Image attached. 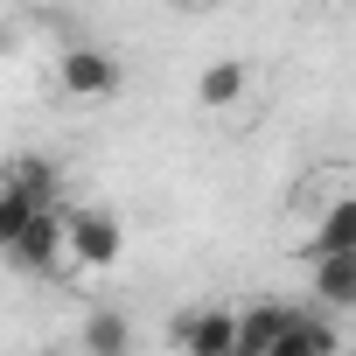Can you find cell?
Listing matches in <instances>:
<instances>
[{"label": "cell", "instance_id": "cell-13", "mask_svg": "<svg viewBox=\"0 0 356 356\" xmlns=\"http://www.w3.org/2000/svg\"><path fill=\"white\" fill-rule=\"evenodd\" d=\"M175 8H203V0H175Z\"/></svg>", "mask_w": 356, "mask_h": 356}, {"label": "cell", "instance_id": "cell-6", "mask_svg": "<svg viewBox=\"0 0 356 356\" xmlns=\"http://www.w3.org/2000/svg\"><path fill=\"white\" fill-rule=\"evenodd\" d=\"M293 307H300V300H252V307L238 314V349H245V356H266V349L286 335Z\"/></svg>", "mask_w": 356, "mask_h": 356}, {"label": "cell", "instance_id": "cell-10", "mask_svg": "<svg viewBox=\"0 0 356 356\" xmlns=\"http://www.w3.org/2000/svg\"><path fill=\"white\" fill-rule=\"evenodd\" d=\"M342 252H356V196L328 203V217L314 231V259H342Z\"/></svg>", "mask_w": 356, "mask_h": 356}, {"label": "cell", "instance_id": "cell-5", "mask_svg": "<svg viewBox=\"0 0 356 356\" xmlns=\"http://www.w3.org/2000/svg\"><path fill=\"white\" fill-rule=\"evenodd\" d=\"M266 356H342V328H335V314H314V307H293L286 335H280V342H273Z\"/></svg>", "mask_w": 356, "mask_h": 356}, {"label": "cell", "instance_id": "cell-11", "mask_svg": "<svg viewBox=\"0 0 356 356\" xmlns=\"http://www.w3.org/2000/svg\"><path fill=\"white\" fill-rule=\"evenodd\" d=\"M84 356H133V321L112 314V307H98L84 321Z\"/></svg>", "mask_w": 356, "mask_h": 356}, {"label": "cell", "instance_id": "cell-2", "mask_svg": "<svg viewBox=\"0 0 356 356\" xmlns=\"http://www.w3.org/2000/svg\"><path fill=\"white\" fill-rule=\"evenodd\" d=\"M56 84H63L70 98H112V91H119V56H105V49L77 42V49H63Z\"/></svg>", "mask_w": 356, "mask_h": 356}, {"label": "cell", "instance_id": "cell-8", "mask_svg": "<svg viewBox=\"0 0 356 356\" xmlns=\"http://www.w3.org/2000/svg\"><path fill=\"white\" fill-rule=\"evenodd\" d=\"M314 300H321V314H349L356 307V252L314 259Z\"/></svg>", "mask_w": 356, "mask_h": 356}, {"label": "cell", "instance_id": "cell-1", "mask_svg": "<svg viewBox=\"0 0 356 356\" xmlns=\"http://www.w3.org/2000/svg\"><path fill=\"white\" fill-rule=\"evenodd\" d=\"M63 217V259H77L84 273H105V266H119V252H126V231H119V217L112 210H91V203H77V210H56Z\"/></svg>", "mask_w": 356, "mask_h": 356}, {"label": "cell", "instance_id": "cell-7", "mask_svg": "<svg viewBox=\"0 0 356 356\" xmlns=\"http://www.w3.org/2000/svg\"><path fill=\"white\" fill-rule=\"evenodd\" d=\"M245 91H252V70H245L238 56H217V63L196 77V105H203V112H231V105H245Z\"/></svg>", "mask_w": 356, "mask_h": 356}, {"label": "cell", "instance_id": "cell-9", "mask_svg": "<svg viewBox=\"0 0 356 356\" xmlns=\"http://www.w3.org/2000/svg\"><path fill=\"white\" fill-rule=\"evenodd\" d=\"M0 189H15V196H29V203L56 210V168H49L42 154H22V161H8V175H0Z\"/></svg>", "mask_w": 356, "mask_h": 356}, {"label": "cell", "instance_id": "cell-3", "mask_svg": "<svg viewBox=\"0 0 356 356\" xmlns=\"http://www.w3.org/2000/svg\"><path fill=\"white\" fill-rule=\"evenodd\" d=\"M8 259H15L22 273H42V280H49V273H63V266H70V259H63V217H56V210H35V217H29V231L8 245Z\"/></svg>", "mask_w": 356, "mask_h": 356}, {"label": "cell", "instance_id": "cell-12", "mask_svg": "<svg viewBox=\"0 0 356 356\" xmlns=\"http://www.w3.org/2000/svg\"><path fill=\"white\" fill-rule=\"evenodd\" d=\"M35 210H42V203H29V196H15V189H0V252H8V245L29 231Z\"/></svg>", "mask_w": 356, "mask_h": 356}, {"label": "cell", "instance_id": "cell-4", "mask_svg": "<svg viewBox=\"0 0 356 356\" xmlns=\"http://www.w3.org/2000/svg\"><path fill=\"white\" fill-rule=\"evenodd\" d=\"M175 342H182L189 356H231V349H238V314H231V307L175 314Z\"/></svg>", "mask_w": 356, "mask_h": 356}, {"label": "cell", "instance_id": "cell-14", "mask_svg": "<svg viewBox=\"0 0 356 356\" xmlns=\"http://www.w3.org/2000/svg\"><path fill=\"white\" fill-rule=\"evenodd\" d=\"M231 356H245V349H231Z\"/></svg>", "mask_w": 356, "mask_h": 356}]
</instances>
